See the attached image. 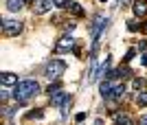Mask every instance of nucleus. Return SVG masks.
I'll use <instances>...</instances> for the list:
<instances>
[{
	"mask_svg": "<svg viewBox=\"0 0 147 125\" xmlns=\"http://www.w3.org/2000/svg\"><path fill=\"white\" fill-rule=\"evenodd\" d=\"M68 101V97L64 92H57V94H53V97H51V106H55V108H61L64 106V103H66Z\"/></svg>",
	"mask_w": 147,
	"mask_h": 125,
	"instance_id": "f8f14e48",
	"label": "nucleus"
},
{
	"mask_svg": "<svg viewBox=\"0 0 147 125\" xmlns=\"http://www.w3.org/2000/svg\"><path fill=\"white\" fill-rule=\"evenodd\" d=\"M68 11L73 13V15H77V18H81V15H84V7H81L79 2H70V5H68Z\"/></svg>",
	"mask_w": 147,
	"mask_h": 125,
	"instance_id": "4468645a",
	"label": "nucleus"
},
{
	"mask_svg": "<svg viewBox=\"0 0 147 125\" xmlns=\"http://www.w3.org/2000/svg\"><path fill=\"white\" fill-rule=\"evenodd\" d=\"M2 29H5L7 35H20L22 33V24H20L18 20H2Z\"/></svg>",
	"mask_w": 147,
	"mask_h": 125,
	"instance_id": "20e7f679",
	"label": "nucleus"
},
{
	"mask_svg": "<svg viewBox=\"0 0 147 125\" xmlns=\"http://www.w3.org/2000/svg\"><path fill=\"white\" fill-rule=\"evenodd\" d=\"M73 46H75V42H73V38L70 35H61L59 40H57V44H55V50L57 53H70L73 50Z\"/></svg>",
	"mask_w": 147,
	"mask_h": 125,
	"instance_id": "7ed1b4c3",
	"label": "nucleus"
},
{
	"mask_svg": "<svg viewBox=\"0 0 147 125\" xmlns=\"http://www.w3.org/2000/svg\"><path fill=\"white\" fill-rule=\"evenodd\" d=\"M53 2H55V7H57V9H64V7L68 9V5H70L68 0H53Z\"/></svg>",
	"mask_w": 147,
	"mask_h": 125,
	"instance_id": "aec40b11",
	"label": "nucleus"
},
{
	"mask_svg": "<svg viewBox=\"0 0 147 125\" xmlns=\"http://www.w3.org/2000/svg\"><path fill=\"white\" fill-rule=\"evenodd\" d=\"M138 123H141V125H147V114H143V116H141V121H138Z\"/></svg>",
	"mask_w": 147,
	"mask_h": 125,
	"instance_id": "412c9836",
	"label": "nucleus"
},
{
	"mask_svg": "<svg viewBox=\"0 0 147 125\" xmlns=\"http://www.w3.org/2000/svg\"><path fill=\"white\" fill-rule=\"evenodd\" d=\"M42 110H31V112L29 114H26V119H29V121H35V119H42Z\"/></svg>",
	"mask_w": 147,
	"mask_h": 125,
	"instance_id": "a211bd4d",
	"label": "nucleus"
},
{
	"mask_svg": "<svg viewBox=\"0 0 147 125\" xmlns=\"http://www.w3.org/2000/svg\"><path fill=\"white\" fill-rule=\"evenodd\" d=\"M24 5H26V0H7V9L11 13H18Z\"/></svg>",
	"mask_w": 147,
	"mask_h": 125,
	"instance_id": "9b49d317",
	"label": "nucleus"
},
{
	"mask_svg": "<svg viewBox=\"0 0 147 125\" xmlns=\"http://www.w3.org/2000/svg\"><path fill=\"white\" fill-rule=\"evenodd\" d=\"M125 97V83L121 81H114V88H112V94H110V101H119Z\"/></svg>",
	"mask_w": 147,
	"mask_h": 125,
	"instance_id": "6e6552de",
	"label": "nucleus"
},
{
	"mask_svg": "<svg viewBox=\"0 0 147 125\" xmlns=\"http://www.w3.org/2000/svg\"><path fill=\"white\" fill-rule=\"evenodd\" d=\"M145 86H147V81L143 77H134V88L136 90H145Z\"/></svg>",
	"mask_w": 147,
	"mask_h": 125,
	"instance_id": "f3484780",
	"label": "nucleus"
},
{
	"mask_svg": "<svg viewBox=\"0 0 147 125\" xmlns=\"http://www.w3.org/2000/svg\"><path fill=\"white\" fill-rule=\"evenodd\" d=\"M37 92H40V86H37V81H33V79H24V81H20L18 86H16V90H13V97H16V101H20V103H26V99L35 97Z\"/></svg>",
	"mask_w": 147,
	"mask_h": 125,
	"instance_id": "f257e3e1",
	"label": "nucleus"
},
{
	"mask_svg": "<svg viewBox=\"0 0 147 125\" xmlns=\"http://www.w3.org/2000/svg\"><path fill=\"white\" fill-rule=\"evenodd\" d=\"M136 103L141 108H147V90H141V92L136 94Z\"/></svg>",
	"mask_w": 147,
	"mask_h": 125,
	"instance_id": "2eb2a0df",
	"label": "nucleus"
},
{
	"mask_svg": "<svg viewBox=\"0 0 147 125\" xmlns=\"http://www.w3.org/2000/svg\"><path fill=\"white\" fill-rule=\"evenodd\" d=\"M99 2H108V0H99Z\"/></svg>",
	"mask_w": 147,
	"mask_h": 125,
	"instance_id": "393cba45",
	"label": "nucleus"
},
{
	"mask_svg": "<svg viewBox=\"0 0 147 125\" xmlns=\"http://www.w3.org/2000/svg\"><path fill=\"white\" fill-rule=\"evenodd\" d=\"M134 15L136 18H143V15H147V0H134Z\"/></svg>",
	"mask_w": 147,
	"mask_h": 125,
	"instance_id": "1a4fd4ad",
	"label": "nucleus"
},
{
	"mask_svg": "<svg viewBox=\"0 0 147 125\" xmlns=\"http://www.w3.org/2000/svg\"><path fill=\"white\" fill-rule=\"evenodd\" d=\"M143 64H145V66H147V53H145V57H143Z\"/></svg>",
	"mask_w": 147,
	"mask_h": 125,
	"instance_id": "b1692460",
	"label": "nucleus"
},
{
	"mask_svg": "<svg viewBox=\"0 0 147 125\" xmlns=\"http://www.w3.org/2000/svg\"><path fill=\"white\" fill-rule=\"evenodd\" d=\"M66 73V64L61 62V59H53V62H49L46 64V68H44V75L49 77V79H59L61 75Z\"/></svg>",
	"mask_w": 147,
	"mask_h": 125,
	"instance_id": "f03ea898",
	"label": "nucleus"
},
{
	"mask_svg": "<svg viewBox=\"0 0 147 125\" xmlns=\"http://www.w3.org/2000/svg\"><path fill=\"white\" fill-rule=\"evenodd\" d=\"M53 7H55L53 0H33V11L35 13H46V11H51Z\"/></svg>",
	"mask_w": 147,
	"mask_h": 125,
	"instance_id": "39448f33",
	"label": "nucleus"
},
{
	"mask_svg": "<svg viewBox=\"0 0 147 125\" xmlns=\"http://www.w3.org/2000/svg\"><path fill=\"white\" fill-rule=\"evenodd\" d=\"M114 123L117 125H132V119H129L127 114H123V112H117L114 114Z\"/></svg>",
	"mask_w": 147,
	"mask_h": 125,
	"instance_id": "ddd939ff",
	"label": "nucleus"
},
{
	"mask_svg": "<svg viewBox=\"0 0 147 125\" xmlns=\"http://www.w3.org/2000/svg\"><path fill=\"white\" fill-rule=\"evenodd\" d=\"M129 0H119V5H127Z\"/></svg>",
	"mask_w": 147,
	"mask_h": 125,
	"instance_id": "4be33fe9",
	"label": "nucleus"
},
{
	"mask_svg": "<svg viewBox=\"0 0 147 125\" xmlns=\"http://www.w3.org/2000/svg\"><path fill=\"white\" fill-rule=\"evenodd\" d=\"M112 88H114V81H110V79H103V81H101V86H99V92H101V97L110 99Z\"/></svg>",
	"mask_w": 147,
	"mask_h": 125,
	"instance_id": "9d476101",
	"label": "nucleus"
},
{
	"mask_svg": "<svg viewBox=\"0 0 147 125\" xmlns=\"http://www.w3.org/2000/svg\"><path fill=\"white\" fill-rule=\"evenodd\" d=\"M105 22H108V20H105V15H97V18H94V24H92V40H94V42H97V38L101 35Z\"/></svg>",
	"mask_w": 147,
	"mask_h": 125,
	"instance_id": "423d86ee",
	"label": "nucleus"
},
{
	"mask_svg": "<svg viewBox=\"0 0 147 125\" xmlns=\"http://www.w3.org/2000/svg\"><path fill=\"white\" fill-rule=\"evenodd\" d=\"M143 31H145V33H147V22H143Z\"/></svg>",
	"mask_w": 147,
	"mask_h": 125,
	"instance_id": "5701e85b",
	"label": "nucleus"
},
{
	"mask_svg": "<svg viewBox=\"0 0 147 125\" xmlns=\"http://www.w3.org/2000/svg\"><path fill=\"white\" fill-rule=\"evenodd\" d=\"M0 83H2V86H5V88H16V86H18V75H13V73H2V75H0Z\"/></svg>",
	"mask_w": 147,
	"mask_h": 125,
	"instance_id": "0eeeda50",
	"label": "nucleus"
},
{
	"mask_svg": "<svg viewBox=\"0 0 147 125\" xmlns=\"http://www.w3.org/2000/svg\"><path fill=\"white\" fill-rule=\"evenodd\" d=\"M46 92L53 97V94H57V92H61V83H51L49 88H46Z\"/></svg>",
	"mask_w": 147,
	"mask_h": 125,
	"instance_id": "dca6fc26",
	"label": "nucleus"
},
{
	"mask_svg": "<svg viewBox=\"0 0 147 125\" xmlns=\"http://www.w3.org/2000/svg\"><path fill=\"white\" fill-rule=\"evenodd\" d=\"M127 29H129V31H138V29H141V24H138L136 20H129V22H127Z\"/></svg>",
	"mask_w": 147,
	"mask_h": 125,
	"instance_id": "6ab92c4d",
	"label": "nucleus"
}]
</instances>
